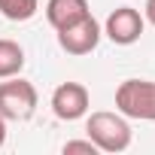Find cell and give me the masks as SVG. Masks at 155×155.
<instances>
[{
	"label": "cell",
	"mask_w": 155,
	"mask_h": 155,
	"mask_svg": "<svg viewBox=\"0 0 155 155\" xmlns=\"http://www.w3.org/2000/svg\"><path fill=\"white\" fill-rule=\"evenodd\" d=\"M88 140L101 149V152H125L131 146V125L122 113H91L85 122Z\"/></svg>",
	"instance_id": "obj_1"
},
{
	"label": "cell",
	"mask_w": 155,
	"mask_h": 155,
	"mask_svg": "<svg viewBox=\"0 0 155 155\" xmlns=\"http://www.w3.org/2000/svg\"><path fill=\"white\" fill-rule=\"evenodd\" d=\"M116 110L125 119L155 122V82H149V79H125L116 88Z\"/></svg>",
	"instance_id": "obj_2"
},
{
	"label": "cell",
	"mask_w": 155,
	"mask_h": 155,
	"mask_svg": "<svg viewBox=\"0 0 155 155\" xmlns=\"http://www.w3.org/2000/svg\"><path fill=\"white\" fill-rule=\"evenodd\" d=\"M37 110V88L21 76H9L0 82V116L6 122H25Z\"/></svg>",
	"instance_id": "obj_3"
},
{
	"label": "cell",
	"mask_w": 155,
	"mask_h": 155,
	"mask_svg": "<svg viewBox=\"0 0 155 155\" xmlns=\"http://www.w3.org/2000/svg\"><path fill=\"white\" fill-rule=\"evenodd\" d=\"M101 34H104V31H101V25L94 21V15H85V18H79V21H73V25H67V28L58 31V46H61L67 55L82 58V55H88V52L97 49Z\"/></svg>",
	"instance_id": "obj_4"
},
{
	"label": "cell",
	"mask_w": 155,
	"mask_h": 155,
	"mask_svg": "<svg viewBox=\"0 0 155 155\" xmlns=\"http://www.w3.org/2000/svg\"><path fill=\"white\" fill-rule=\"evenodd\" d=\"M88 88L82 82H61L55 91H52V113L61 119V122H76L88 113Z\"/></svg>",
	"instance_id": "obj_5"
},
{
	"label": "cell",
	"mask_w": 155,
	"mask_h": 155,
	"mask_svg": "<svg viewBox=\"0 0 155 155\" xmlns=\"http://www.w3.org/2000/svg\"><path fill=\"white\" fill-rule=\"evenodd\" d=\"M143 28H146V18L134 9V6H119L107 15L104 21V34L116 43V46H131L143 37Z\"/></svg>",
	"instance_id": "obj_6"
},
{
	"label": "cell",
	"mask_w": 155,
	"mask_h": 155,
	"mask_svg": "<svg viewBox=\"0 0 155 155\" xmlns=\"http://www.w3.org/2000/svg\"><path fill=\"white\" fill-rule=\"evenodd\" d=\"M85 15H91L88 0H49V3H46V18H49V25L55 31H61V28H67L73 21H79Z\"/></svg>",
	"instance_id": "obj_7"
},
{
	"label": "cell",
	"mask_w": 155,
	"mask_h": 155,
	"mask_svg": "<svg viewBox=\"0 0 155 155\" xmlns=\"http://www.w3.org/2000/svg\"><path fill=\"white\" fill-rule=\"evenodd\" d=\"M25 67V49L15 40H0V79L18 76Z\"/></svg>",
	"instance_id": "obj_8"
},
{
	"label": "cell",
	"mask_w": 155,
	"mask_h": 155,
	"mask_svg": "<svg viewBox=\"0 0 155 155\" xmlns=\"http://www.w3.org/2000/svg\"><path fill=\"white\" fill-rule=\"evenodd\" d=\"M40 9V0H0V15L9 21H31Z\"/></svg>",
	"instance_id": "obj_9"
},
{
	"label": "cell",
	"mask_w": 155,
	"mask_h": 155,
	"mask_svg": "<svg viewBox=\"0 0 155 155\" xmlns=\"http://www.w3.org/2000/svg\"><path fill=\"white\" fill-rule=\"evenodd\" d=\"M73 152H85V155H97L101 149L91 143V140H70L64 143V155H73Z\"/></svg>",
	"instance_id": "obj_10"
},
{
	"label": "cell",
	"mask_w": 155,
	"mask_h": 155,
	"mask_svg": "<svg viewBox=\"0 0 155 155\" xmlns=\"http://www.w3.org/2000/svg\"><path fill=\"white\" fill-rule=\"evenodd\" d=\"M143 12H146V21L155 28V0H146V6H143Z\"/></svg>",
	"instance_id": "obj_11"
},
{
	"label": "cell",
	"mask_w": 155,
	"mask_h": 155,
	"mask_svg": "<svg viewBox=\"0 0 155 155\" xmlns=\"http://www.w3.org/2000/svg\"><path fill=\"white\" fill-rule=\"evenodd\" d=\"M3 143H6V119L0 116V149H3Z\"/></svg>",
	"instance_id": "obj_12"
}]
</instances>
